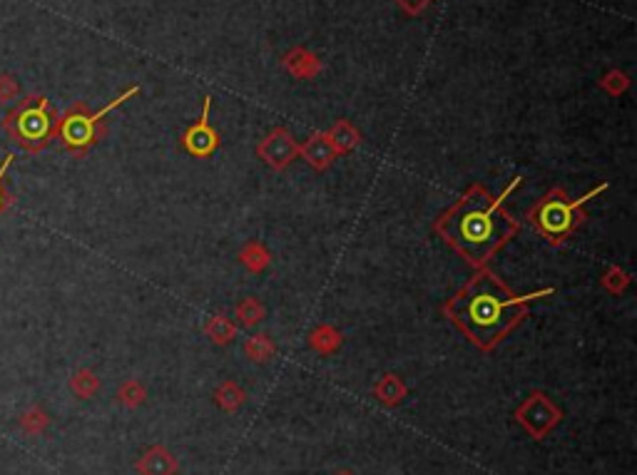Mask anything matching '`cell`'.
<instances>
[{"label":"cell","mask_w":637,"mask_h":475,"mask_svg":"<svg viewBox=\"0 0 637 475\" xmlns=\"http://www.w3.org/2000/svg\"><path fill=\"white\" fill-rule=\"evenodd\" d=\"M299 150L301 147L294 142V138L289 135L287 130H275L257 147V152L264 157V162H269L275 170H284L287 164L294 162L299 157Z\"/></svg>","instance_id":"cell-6"},{"label":"cell","mask_w":637,"mask_h":475,"mask_svg":"<svg viewBox=\"0 0 637 475\" xmlns=\"http://www.w3.org/2000/svg\"><path fill=\"white\" fill-rule=\"evenodd\" d=\"M376 393L386 400V403H394V400H399V396L403 393V388H401V384L394 378V376H386L384 386H376Z\"/></svg>","instance_id":"cell-22"},{"label":"cell","mask_w":637,"mask_h":475,"mask_svg":"<svg viewBox=\"0 0 637 475\" xmlns=\"http://www.w3.org/2000/svg\"><path fill=\"white\" fill-rule=\"evenodd\" d=\"M548 294L550 289L528 294V297H515L490 274H478L456 299L450 301L449 313L478 346L490 349L518 321V306H523L525 301L530 299L548 297Z\"/></svg>","instance_id":"cell-2"},{"label":"cell","mask_w":637,"mask_h":475,"mask_svg":"<svg viewBox=\"0 0 637 475\" xmlns=\"http://www.w3.org/2000/svg\"><path fill=\"white\" fill-rule=\"evenodd\" d=\"M237 316L242 319V324L244 326H254L257 321H262L264 316V309L259 306V301L254 299H244L242 304L237 306Z\"/></svg>","instance_id":"cell-17"},{"label":"cell","mask_w":637,"mask_h":475,"mask_svg":"<svg viewBox=\"0 0 637 475\" xmlns=\"http://www.w3.org/2000/svg\"><path fill=\"white\" fill-rule=\"evenodd\" d=\"M518 185L521 179H513V185L506 189L503 197H508L511 189ZM503 197L488 202L483 189H474L438 225V232L446 237V241L461 251L471 264L486 262L515 232V225L508 219V214H503L500 210Z\"/></svg>","instance_id":"cell-1"},{"label":"cell","mask_w":637,"mask_h":475,"mask_svg":"<svg viewBox=\"0 0 637 475\" xmlns=\"http://www.w3.org/2000/svg\"><path fill=\"white\" fill-rule=\"evenodd\" d=\"M247 353L254 361H267L275 353V344L269 341V336H251L247 341Z\"/></svg>","instance_id":"cell-16"},{"label":"cell","mask_w":637,"mask_h":475,"mask_svg":"<svg viewBox=\"0 0 637 475\" xmlns=\"http://www.w3.org/2000/svg\"><path fill=\"white\" fill-rule=\"evenodd\" d=\"M138 471L142 475H172L175 473V461L164 448H150L138 463Z\"/></svg>","instance_id":"cell-10"},{"label":"cell","mask_w":637,"mask_h":475,"mask_svg":"<svg viewBox=\"0 0 637 475\" xmlns=\"http://www.w3.org/2000/svg\"><path fill=\"white\" fill-rule=\"evenodd\" d=\"M242 262L247 264L251 272H262V269H267V264H269V254H267L262 244L251 241V244H247V247L242 249Z\"/></svg>","instance_id":"cell-14"},{"label":"cell","mask_w":637,"mask_h":475,"mask_svg":"<svg viewBox=\"0 0 637 475\" xmlns=\"http://www.w3.org/2000/svg\"><path fill=\"white\" fill-rule=\"evenodd\" d=\"M13 162H15V154L13 152H8V154L3 157V164H0V217L8 212V210H11V204H13V197H11V194L5 192V187H3L5 175H8V170L13 167Z\"/></svg>","instance_id":"cell-19"},{"label":"cell","mask_w":637,"mask_h":475,"mask_svg":"<svg viewBox=\"0 0 637 475\" xmlns=\"http://www.w3.org/2000/svg\"><path fill=\"white\" fill-rule=\"evenodd\" d=\"M48 425H51V416L43 411L40 406H30V408L20 416V428H23V433H28V436L45 433Z\"/></svg>","instance_id":"cell-12"},{"label":"cell","mask_w":637,"mask_h":475,"mask_svg":"<svg viewBox=\"0 0 637 475\" xmlns=\"http://www.w3.org/2000/svg\"><path fill=\"white\" fill-rule=\"evenodd\" d=\"M207 334H210L212 341H217V344H229V341L235 338V334H237V329L229 324L227 319L217 316V319H212V321L207 324Z\"/></svg>","instance_id":"cell-15"},{"label":"cell","mask_w":637,"mask_h":475,"mask_svg":"<svg viewBox=\"0 0 637 475\" xmlns=\"http://www.w3.org/2000/svg\"><path fill=\"white\" fill-rule=\"evenodd\" d=\"M58 115L45 95H28L3 117V130L28 154L43 152L55 139Z\"/></svg>","instance_id":"cell-3"},{"label":"cell","mask_w":637,"mask_h":475,"mask_svg":"<svg viewBox=\"0 0 637 475\" xmlns=\"http://www.w3.org/2000/svg\"><path fill=\"white\" fill-rule=\"evenodd\" d=\"M518 418H521L536 436H540V433H545L550 425L555 424L558 413L553 411V406H550L543 396H533V399L528 400L523 408H521Z\"/></svg>","instance_id":"cell-8"},{"label":"cell","mask_w":637,"mask_h":475,"mask_svg":"<svg viewBox=\"0 0 637 475\" xmlns=\"http://www.w3.org/2000/svg\"><path fill=\"white\" fill-rule=\"evenodd\" d=\"M312 344L314 349L319 351H334L338 346V334L334 329H329V326H322L319 331H314Z\"/></svg>","instance_id":"cell-20"},{"label":"cell","mask_w":637,"mask_h":475,"mask_svg":"<svg viewBox=\"0 0 637 475\" xmlns=\"http://www.w3.org/2000/svg\"><path fill=\"white\" fill-rule=\"evenodd\" d=\"M142 399H145V388L139 386L138 381H125L117 391V400L123 406H138V403H142Z\"/></svg>","instance_id":"cell-18"},{"label":"cell","mask_w":637,"mask_h":475,"mask_svg":"<svg viewBox=\"0 0 637 475\" xmlns=\"http://www.w3.org/2000/svg\"><path fill=\"white\" fill-rule=\"evenodd\" d=\"M139 88L125 90L120 98H115L110 105H105L98 113H90L83 102H76L63 117H58V125H55V139H60L63 150H68L76 157H83L85 152L98 145V139L105 135V117L113 113L115 107H120L123 102L130 100L132 95H138Z\"/></svg>","instance_id":"cell-4"},{"label":"cell","mask_w":637,"mask_h":475,"mask_svg":"<svg viewBox=\"0 0 637 475\" xmlns=\"http://www.w3.org/2000/svg\"><path fill=\"white\" fill-rule=\"evenodd\" d=\"M299 152H304V157L309 160L312 167L316 170H324L329 164L334 162V157H337L338 152L334 150V145H331V139L329 135H314Z\"/></svg>","instance_id":"cell-9"},{"label":"cell","mask_w":637,"mask_h":475,"mask_svg":"<svg viewBox=\"0 0 637 475\" xmlns=\"http://www.w3.org/2000/svg\"><path fill=\"white\" fill-rule=\"evenodd\" d=\"M20 95V85H18V80L13 75H0V105H8V102H13L15 98Z\"/></svg>","instance_id":"cell-21"},{"label":"cell","mask_w":637,"mask_h":475,"mask_svg":"<svg viewBox=\"0 0 637 475\" xmlns=\"http://www.w3.org/2000/svg\"><path fill=\"white\" fill-rule=\"evenodd\" d=\"M210 107H212V98L204 100L200 123L189 127L187 135H185V147H187L189 154H195V157H207V154H212V152L217 150V145H219V138H217V132L210 127V120H207V117H210Z\"/></svg>","instance_id":"cell-7"},{"label":"cell","mask_w":637,"mask_h":475,"mask_svg":"<svg viewBox=\"0 0 637 475\" xmlns=\"http://www.w3.org/2000/svg\"><path fill=\"white\" fill-rule=\"evenodd\" d=\"M98 388H100V378L92 374L90 368H80V371H76L73 378H70V391L76 393L77 399H90V396H95Z\"/></svg>","instance_id":"cell-11"},{"label":"cell","mask_w":637,"mask_h":475,"mask_svg":"<svg viewBox=\"0 0 637 475\" xmlns=\"http://www.w3.org/2000/svg\"><path fill=\"white\" fill-rule=\"evenodd\" d=\"M608 187V185H600L598 189H593V192H587L585 197H580V200H575V202H562V197L558 194H553V197H548V200L543 202L540 207L536 210V226L545 234L548 239H553V241H561L565 234H570L573 232V226L580 222V214H577V210L585 204L587 200H593V197H598L600 192L602 189Z\"/></svg>","instance_id":"cell-5"},{"label":"cell","mask_w":637,"mask_h":475,"mask_svg":"<svg viewBox=\"0 0 637 475\" xmlns=\"http://www.w3.org/2000/svg\"><path fill=\"white\" fill-rule=\"evenodd\" d=\"M329 139H331V145H334V150L337 152H349L359 145V135H356V130H354L349 123H338V125L329 132Z\"/></svg>","instance_id":"cell-13"}]
</instances>
